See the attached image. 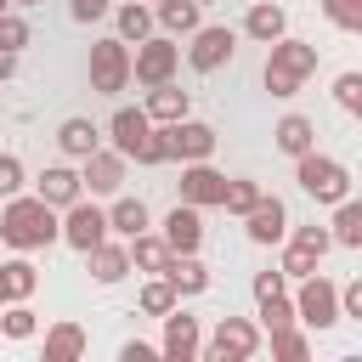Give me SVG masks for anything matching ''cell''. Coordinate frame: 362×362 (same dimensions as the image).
<instances>
[{"label":"cell","instance_id":"obj_1","mask_svg":"<svg viewBox=\"0 0 362 362\" xmlns=\"http://www.w3.org/2000/svg\"><path fill=\"white\" fill-rule=\"evenodd\" d=\"M0 243H11L17 255H34V249H45V243H57V209L34 192V198H6V209H0Z\"/></svg>","mask_w":362,"mask_h":362},{"label":"cell","instance_id":"obj_2","mask_svg":"<svg viewBox=\"0 0 362 362\" xmlns=\"http://www.w3.org/2000/svg\"><path fill=\"white\" fill-rule=\"evenodd\" d=\"M311 74H317V45L277 34V40H272V57H266V74H260L266 90H272V96H294Z\"/></svg>","mask_w":362,"mask_h":362},{"label":"cell","instance_id":"obj_3","mask_svg":"<svg viewBox=\"0 0 362 362\" xmlns=\"http://www.w3.org/2000/svg\"><path fill=\"white\" fill-rule=\"evenodd\" d=\"M107 130H113V153H124V158H136V164H164V158H170L164 130H153V119H147L141 107H119Z\"/></svg>","mask_w":362,"mask_h":362},{"label":"cell","instance_id":"obj_4","mask_svg":"<svg viewBox=\"0 0 362 362\" xmlns=\"http://www.w3.org/2000/svg\"><path fill=\"white\" fill-rule=\"evenodd\" d=\"M294 181L317 198V204H339V198H351V170L339 164V158H328V153H300L294 158Z\"/></svg>","mask_w":362,"mask_h":362},{"label":"cell","instance_id":"obj_5","mask_svg":"<svg viewBox=\"0 0 362 362\" xmlns=\"http://www.w3.org/2000/svg\"><path fill=\"white\" fill-rule=\"evenodd\" d=\"M294 322H305V328H334L339 322V283H328L322 272H311V277H300V294H294Z\"/></svg>","mask_w":362,"mask_h":362},{"label":"cell","instance_id":"obj_6","mask_svg":"<svg viewBox=\"0 0 362 362\" xmlns=\"http://www.w3.org/2000/svg\"><path fill=\"white\" fill-rule=\"evenodd\" d=\"M255 351H260V328L249 317H221L215 322V339L198 345V356H209V362H249Z\"/></svg>","mask_w":362,"mask_h":362},{"label":"cell","instance_id":"obj_7","mask_svg":"<svg viewBox=\"0 0 362 362\" xmlns=\"http://www.w3.org/2000/svg\"><path fill=\"white\" fill-rule=\"evenodd\" d=\"M124 85H130V45L124 40H96L90 45V90L119 96Z\"/></svg>","mask_w":362,"mask_h":362},{"label":"cell","instance_id":"obj_8","mask_svg":"<svg viewBox=\"0 0 362 362\" xmlns=\"http://www.w3.org/2000/svg\"><path fill=\"white\" fill-rule=\"evenodd\" d=\"M175 68H181V45L175 40H136V57H130V79L136 85H164V79H175Z\"/></svg>","mask_w":362,"mask_h":362},{"label":"cell","instance_id":"obj_9","mask_svg":"<svg viewBox=\"0 0 362 362\" xmlns=\"http://www.w3.org/2000/svg\"><path fill=\"white\" fill-rule=\"evenodd\" d=\"M57 238H62V243H74L79 255H85V249H96V243L107 238V209H96L90 198H74V204L62 209V221H57Z\"/></svg>","mask_w":362,"mask_h":362},{"label":"cell","instance_id":"obj_10","mask_svg":"<svg viewBox=\"0 0 362 362\" xmlns=\"http://www.w3.org/2000/svg\"><path fill=\"white\" fill-rule=\"evenodd\" d=\"M232 51H238V34L232 28H221V23H198L192 28V45H187V62L198 68V74H215V68H226L232 62Z\"/></svg>","mask_w":362,"mask_h":362},{"label":"cell","instance_id":"obj_11","mask_svg":"<svg viewBox=\"0 0 362 362\" xmlns=\"http://www.w3.org/2000/svg\"><path fill=\"white\" fill-rule=\"evenodd\" d=\"M164 147H170V158H181V164H192V158H209L215 153V124H204V119H175V124H164Z\"/></svg>","mask_w":362,"mask_h":362},{"label":"cell","instance_id":"obj_12","mask_svg":"<svg viewBox=\"0 0 362 362\" xmlns=\"http://www.w3.org/2000/svg\"><path fill=\"white\" fill-rule=\"evenodd\" d=\"M198 345H204L198 317H187L181 305H175V311H164V339H158V356H164V362H192V356H198Z\"/></svg>","mask_w":362,"mask_h":362},{"label":"cell","instance_id":"obj_13","mask_svg":"<svg viewBox=\"0 0 362 362\" xmlns=\"http://www.w3.org/2000/svg\"><path fill=\"white\" fill-rule=\"evenodd\" d=\"M79 187L90 192V198H113L119 187H124V153H85V170H79Z\"/></svg>","mask_w":362,"mask_h":362},{"label":"cell","instance_id":"obj_14","mask_svg":"<svg viewBox=\"0 0 362 362\" xmlns=\"http://www.w3.org/2000/svg\"><path fill=\"white\" fill-rule=\"evenodd\" d=\"M243 232H249V243H283L288 238V209H283V198H255V209L243 215Z\"/></svg>","mask_w":362,"mask_h":362},{"label":"cell","instance_id":"obj_15","mask_svg":"<svg viewBox=\"0 0 362 362\" xmlns=\"http://www.w3.org/2000/svg\"><path fill=\"white\" fill-rule=\"evenodd\" d=\"M164 243H170V255H198V243H204V221H198V204H175L170 215H164V232H158Z\"/></svg>","mask_w":362,"mask_h":362},{"label":"cell","instance_id":"obj_16","mask_svg":"<svg viewBox=\"0 0 362 362\" xmlns=\"http://www.w3.org/2000/svg\"><path fill=\"white\" fill-rule=\"evenodd\" d=\"M221 192H226V175H221V170H209L204 158H192V164L181 170V204L209 209V204H221Z\"/></svg>","mask_w":362,"mask_h":362},{"label":"cell","instance_id":"obj_17","mask_svg":"<svg viewBox=\"0 0 362 362\" xmlns=\"http://www.w3.org/2000/svg\"><path fill=\"white\" fill-rule=\"evenodd\" d=\"M34 192H40L51 209H68L74 198H85V187H79V170H68V164H51V170H40Z\"/></svg>","mask_w":362,"mask_h":362},{"label":"cell","instance_id":"obj_18","mask_svg":"<svg viewBox=\"0 0 362 362\" xmlns=\"http://www.w3.org/2000/svg\"><path fill=\"white\" fill-rule=\"evenodd\" d=\"M141 113H147L153 124H175V119H187V113H192V96H187V90H175V85L164 79V85H147V107H141Z\"/></svg>","mask_w":362,"mask_h":362},{"label":"cell","instance_id":"obj_19","mask_svg":"<svg viewBox=\"0 0 362 362\" xmlns=\"http://www.w3.org/2000/svg\"><path fill=\"white\" fill-rule=\"evenodd\" d=\"M158 277H164L175 294H204V288H209V266H204L198 255H170Z\"/></svg>","mask_w":362,"mask_h":362},{"label":"cell","instance_id":"obj_20","mask_svg":"<svg viewBox=\"0 0 362 362\" xmlns=\"http://www.w3.org/2000/svg\"><path fill=\"white\" fill-rule=\"evenodd\" d=\"M243 34H249V40H260V45H272L277 34H288V11H283V6H272V0H255V6H249V17H243Z\"/></svg>","mask_w":362,"mask_h":362},{"label":"cell","instance_id":"obj_21","mask_svg":"<svg viewBox=\"0 0 362 362\" xmlns=\"http://www.w3.org/2000/svg\"><path fill=\"white\" fill-rule=\"evenodd\" d=\"M272 141H277L288 158H300V153H311V147H317V124H311L305 113H283V119H277V130H272Z\"/></svg>","mask_w":362,"mask_h":362},{"label":"cell","instance_id":"obj_22","mask_svg":"<svg viewBox=\"0 0 362 362\" xmlns=\"http://www.w3.org/2000/svg\"><path fill=\"white\" fill-rule=\"evenodd\" d=\"M85 266H90V277H96V283H119V277L130 272V249L102 238L96 249H85Z\"/></svg>","mask_w":362,"mask_h":362},{"label":"cell","instance_id":"obj_23","mask_svg":"<svg viewBox=\"0 0 362 362\" xmlns=\"http://www.w3.org/2000/svg\"><path fill=\"white\" fill-rule=\"evenodd\" d=\"M85 328L79 322H57V328H45V362H79L85 356Z\"/></svg>","mask_w":362,"mask_h":362},{"label":"cell","instance_id":"obj_24","mask_svg":"<svg viewBox=\"0 0 362 362\" xmlns=\"http://www.w3.org/2000/svg\"><path fill=\"white\" fill-rule=\"evenodd\" d=\"M57 147H62L68 158H85V153H96V147H102V130H96L90 119H62V130H57Z\"/></svg>","mask_w":362,"mask_h":362},{"label":"cell","instance_id":"obj_25","mask_svg":"<svg viewBox=\"0 0 362 362\" xmlns=\"http://www.w3.org/2000/svg\"><path fill=\"white\" fill-rule=\"evenodd\" d=\"M107 232H119V238H136V232H147V204H141V198H119V192H113Z\"/></svg>","mask_w":362,"mask_h":362},{"label":"cell","instance_id":"obj_26","mask_svg":"<svg viewBox=\"0 0 362 362\" xmlns=\"http://www.w3.org/2000/svg\"><path fill=\"white\" fill-rule=\"evenodd\" d=\"M124 249H130V266H136V272H164V260H170V243H164L158 232H136Z\"/></svg>","mask_w":362,"mask_h":362},{"label":"cell","instance_id":"obj_27","mask_svg":"<svg viewBox=\"0 0 362 362\" xmlns=\"http://www.w3.org/2000/svg\"><path fill=\"white\" fill-rule=\"evenodd\" d=\"M0 283H6V300H28L40 288V272L28 255H17V260H0Z\"/></svg>","mask_w":362,"mask_h":362},{"label":"cell","instance_id":"obj_28","mask_svg":"<svg viewBox=\"0 0 362 362\" xmlns=\"http://www.w3.org/2000/svg\"><path fill=\"white\" fill-rule=\"evenodd\" d=\"M153 23L164 34H192L198 28V0H158L153 6Z\"/></svg>","mask_w":362,"mask_h":362},{"label":"cell","instance_id":"obj_29","mask_svg":"<svg viewBox=\"0 0 362 362\" xmlns=\"http://www.w3.org/2000/svg\"><path fill=\"white\" fill-rule=\"evenodd\" d=\"M334 243H345V249H362V204L356 198H339L334 204V232H328Z\"/></svg>","mask_w":362,"mask_h":362},{"label":"cell","instance_id":"obj_30","mask_svg":"<svg viewBox=\"0 0 362 362\" xmlns=\"http://www.w3.org/2000/svg\"><path fill=\"white\" fill-rule=\"evenodd\" d=\"M34 328H40L34 305H28V300H6V311H0V334H6V339H34Z\"/></svg>","mask_w":362,"mask_h":362},{"label":"cell","instance_id":"obj_31","mask_svg":"<svg viewBox=\"0 0 362 362\" xmlns=\"http://www.w3.org/2000/svg\"><path fill=\"white\" fill-rule=\"evenodd\" d=\"M136 305H141L147 317H164V311H175V305H181V294H175V288H170V283L153 272V277L141 283V300H136Z\"/></svg>","mask_w":362,"mask_h":362},{"label":"cell","instance_id":"obj_32","mask_svg":"<svg viewBox=\"0 0 362 362\" xmlns=\"http://www.w3.org/2000/svg\"><path fill=\"white\" fill-rule=\"evenodd\" d=\"M317 266H322V255H317V249H305V243H294V238H288V249H283V260H277V272H283V277H294V283H300V277H311V272H317Z\"/></svg>","mask_w":362,"mask_h":362},{"label":"cell","instance_id":"obj_33","mask_svg":"<svg viewBox=\"0 0 362 362\" xmlns=\"http://www.w3.org/2000/svg\"><path fill=\"white\" fill-rule=\"evenodd\" d=\"M147 34H153V11H147L141 0L119 6V40H147Z\"/></svg>","mask_w":362,"mask_h":362},{"label":"cell","instance_id":"obj_34","mask_svg":"<svg viewBox=\"0 0 362 362\" xmlns=\"http://www.w3.org/2000/svg\"><path fill=\"white\" fill-rule=\"evenodd\" d=\"M260 328H266V334L294 328V300H288V294H266V300H260Z\"/></svg>","mask_w":362,"mask_h":362},{"label":"cell","instance_id":"obj_35","mask_svg":"<svg viewBox=\"0 0 362 362\" xmlns=\"http://www.w3.org/2000/svg\"><path fill=\"white\" fill-rule=\"evenodd\" d=\"M322 17L345 34H362V0H322Z\"/></svg>","mask_w":362,"mask_h":362},{"label":"cell","instance_id":"obj_36","mask_svg":"<svg viewBox=\"0 0 362 362\" xmlns=\"http://www.w3.org/2000/svg\"><path fill=\"white\" fill-rule=\"evenodd\" d=\"M272 356H283V362H305V356H311V345H305V334L277 328V334H272Z\"/></svg>","mask_w":362,"mask_h":362},{"label":"cell","instance_id":"obj_37","mask_svg":"<svg viewBox=\"0 0 362 362\" xmlns=\"http://www.w3.org/2000/svg\"><path fill=\"white\" fill-rule=\"evenodd\" d=\"M255 198H260V187H255V181H226V192H221V204H226L232 215H249V209H255Z\"/></svg>","mask_w":362,"mask_h":362},{"label":"cell","instance_id":"obj_38","mask_svg":"<svg viewBox=\"0 0 362 362\" xmlns=\"http://www.w3.org/2000/svg\"><path fill=\"white\" fill-rule=\"evenodd\" d=\"M334 102H339L345 113H362V74H339V79H334Z\"/></svg>","mask_w":362,"mask_h":362},{"label":"cell","instance_id":"obj_39","mask_svg":"<svg viewBox=\"0 0 362 362\" xmlns=\"http://www.w3.org/2000/svg\"><path fill=\"white\" fill-rule=\"evenodd\" d=\"M23 45H28V23L0 11V51H23Z\"/></svg>","mask_w":362,"mask_h":362},{"label":"cell","instance_id":"obj_40","mask_svg":"<svg viewBox=\"0 0 362 362\" xmlns=\"http://www.w3.org/2000/svg\"><path fill=\"white\" fill-rule=\"evenodd\" d=\"M23 187V158H11V153H0V198H11Z\"/></svg>","mask_w":362,"mask_h":362},{"label":"cell","instance_id":"obj_41","mask_svg":"<svg viewBox=\"0 0 362 362\" xmlns=\"http://www.w3.org/2000/svg\"><path fill=\"white\" fill-rule=\"evenodd\" d=\"M294 243H305V249H317V255H328V249H334L328 226H294Z\"/></svg>","mask_w":362,"mask_h":362},{"label":"cell","instance_id":"obj_42","mask_svg":"<svg viewBox=\"0 0 362 362\" xmlns=\"http://www.w3.org/2000/svg\"><path fill=\"white\" fill-rule=\"evenodd\" d=\"M339 317H362V277L339 283Z\"/></svg>","mask_w":362,"mask_h":362},{"label":"cell","instance_id":"obj_43","mask_svg":"<svg viewBox=\"0 0 362 362\" xmlns=\"http://www.w3.org/2000/svg\"><path fill=\"white\" fill-rule=\"evenodd\" d=\"M283 283H288L283 272H260V277H255V300H266V294H283Z\"/></svg>","mask_w":362,"mask_h":362},{"label":"cell","instance_id":"obj_44","mask_svg":"<svg viewBox=\"0 0 362 362\" xmlns=\"http://www.w3.org/2000/svg\"><path fill=\"white\" fill-rule=\"evenodd\" d=\"M119 356H124V362H153V356H158V345H147V339H130Z\"/></svg>","mask_w":362,"mask_h":362},{"label":"cell","instance_id":"obj_45","mask_svg":"<svg viewBox=\"0 0 362 362\" xmlns=\"http://www.w3.org/2000/svg\"><path fill=\"white\" fill-rule=\"evenodd\" d=\"M68 11H74V23H90V17H102V11H107V0H74Z\"/></svg>","mask_w":362,"mask_h":362},{"label":"cell","instance_id":"obj_46","mask_svg":"<svg viewBox=\"0 0 362 362\" xmlns=\"http://www.w3.org/2000/svg\"><path fill=\"white\" fill-rule=\"evenodd\" d=\"M11 74H17V51H0V85H6Z\"/></svg>","mask_w":362,"mask_h":362},{"label":"cell","instance_id":"obj_47","mask_svg":"<svg viewBox=\"0 0 362 362\" xmlns=\"http://www.w3.org/2000/svg\"><path fill=\"white\" fill-rule=\"evenodd\" d=\"M11 6H40V0H11Z\"/></svg>","mask_w":362,"mask_h":362},{"label":"cell","instance_id":"obj_48","mask_svg":"<svg viewBox=\"0 0 362 362\" xmlns=\"http://www.w3.org/2000/svg\"><path fill=\"white\" fill-rule=\"evenodd\" d=\"M0 305H6V283H0Z\"/></svg>","mask_w":362,"mask_h":362},{"label":"cell","instance_id":"obj_49","mask_svg":"<svg viewBox=\"0 0 362 362\" xmlns=\"http://www.w3.org/2000/svg\"><path fill=\"white\" fill-rule=\"evenodd\" d=\"M6 6H11V0H0V11H6Z\"/></svg>","mask_w":362,"mask_h":362},{"label":"cell","instance_id":"obj_50","mask_svg":"<svg viewBox=\"0 0 362 362\" xmlns=\"http://www.w3.org/2000/svg\"><path fill=\"white\" fill-rule=\"evenodd\" d=\"M198 6H209V0H198Z\"/></svg>","mask_w":362,"mask_h":362}]
</instances>
